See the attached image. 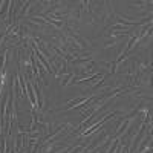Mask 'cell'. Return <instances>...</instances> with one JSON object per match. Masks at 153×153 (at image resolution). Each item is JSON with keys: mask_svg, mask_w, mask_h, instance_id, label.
<instances>
[{"mask_svg": "<svg viewBox=\"0 0 153 153\" xmlns=\"http://www.w3.org/2000/svg\"><path fill=\"white\" fill-rule=\"evenodd\" d=\"M86 101V97H78L75 99H72V101L68 103V106H66V109H72V107H75V106H78V103H83Z\"/></svg>", "mask_w": 153, "mask_h": 153, "instance_id": "6da1fadb", "label": "cell"}, {"mask_svg": "<svg viewBox=\"0 0 153 153\" xmlns=\"http://www.w3.org/2000/svg\"><path fill=\"white\" fill-rule=\"evenodd\" d=\"M72 78H74V74H72V72H69V74L64 77V80L61 81V86H68V84L71 83V80H72Z\"/></svg>", "mask_w": 153, "mask_h": 153, "instance_id": "7a4b0ae2", "label": "cell"}, {"mask_svg": "<svg viewBox=\"0 0 153 153\" xmlns=\"http://www.w3.org/2000/svg\"><path fill=\"white\" fill-rule=\"evenodd\" d=\"M29 6H31V2H25V3H23V8H22V16H23V14H28Z\"/></svg>", "mask_w": 153, "mask_h": 153, "instance_id": "3957f363", "label": "cell"}]
</instances>
